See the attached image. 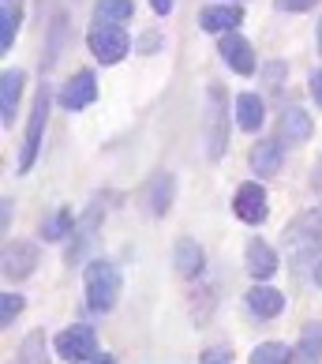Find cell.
<instances>
[{"mask_svg": "<svg viewBox=\"0 0 322 364\" xmlns=\"http://www.w3.org/2000/svg\"><path fill=\"white\" fill-rule=\"evenodd\" d=\"M83 282H87V304L94 308V312H113V304L120 296V271L116 267L98 259V263L87 267Z\"/></svg>", "mask_w": 322, "mask_h": 364, "instance_id": "cell-1", "label": "cell"}, {"mask_svg": "<svg viewBox=\"0 0 322 364\" xmlns=\"http://www.w3.org/2000/svg\"><path fill=\"white\" fill-rule=\"evenodd\" d=\"M285 245H289V255L300 263L322 255V210H311V214H304V218L292 222L289 233H285Z\"/></svg>", "mask_w": 322, "mask_h": 364, "instance_id": "cell-2", "label": "cell"}, {"mask_svg": "<svg viewBox=\"0 0 322 364\" xmlns=\"http://www.w3.org/2000/svg\"><path fill=\"white\" fill-rule=\"evenodd\" d=\"M87 46L101 64H120L128 57L131 42H128V34L120 31V23H94V31L87 34Z\"/></svg>", "mask_w": 322, "mask_h": 364, "instance_id": "cell-3", "label": "cell"}, {"mask_svg": "<svg viewBox=\"0 0 322 364\" xmlns=\"http://www.w3.org/2000/svg\"><path fill=\"white\" fill-rule=\"evenodd\" d=\"M57 353L64 360H113L109 353H98L94 327H68L57 334Z\"/></svg>", "mask_w": 322, "mask_h": 364, "instance_id": "cell-4", "label": "cell"}, {"mask_svg": "<svg viewBox=\"0 0 322 364\" xmlns=\"http://www.w3.org/2000/svg\"><path fill=\"white\" fill-rule=\"evenodd\" d=\"M225 143H229V128H225V98L218 87L206 90V154L221 158Z\"/></svg>", "mask_w": 322, "mask_h": 364, "instance_id": "cell-5", "label": "cell"}, {"mask_svg": "<svg viewBox=\"0 0 322 364\" xmlns=\"http://www.w3.org/2000/svg\"><path fill=\"white\" fill-rule=\"evenodd\" d=\"M45 117H49V90L42 87L34 98L30 109V124H26V139H23V154H19V173H26L38 158V146H42V132H45Z\"/></svg>", "mask_w": 322, "mask_h": 364, "instance_id": "cell-6", "label": "cell"}, {"mask_svg": "<svg viewBox=\"0 0 322 364\" xmlns=\"http://www.w3.org/2000/svg\"><path fill=\"white\" fill-rule=\"evenodd\" d=\"M233 210H236V218L240 222H248V225H262L266 222V214H270V207H266V188L262 184H240V192L233 199Z\"/></svg>", "mask_w": 322, "mask_h": 364, "instance_id": "cell-7", "label": "cell"}, {"mask_svg": "<svg viewBox=\"0 0 322 364\" xmlns=\"http://www.w3.org/2000/svg\"><path fill=\"white\" fill-rule=\"evenodd\" d=\"M98 225H101V207L94 203V207L83 214V218H79V222L72 225V245H68V255H64V259H68L72 267H75L79 259H83L87 248L94 245V240H98V237H94V233H98Z\"/></svg>", "mask_w": 322, "mask_h": 364, "instance_id": "cell-8", "label": "cell"}, {"mask_svg": "<svg viewBox=\"0 0 322 364\" xmlns=\"http://www.w3.org/2000/svg\"><path fill=\"white\" fill-rule=\"evenodd\" d=\"M98 98V79H94V72H79V75H72L68 83H64V90H60V105L64 109H87V105Z\"/></svg>", "mask_w": 322, "mask_h": 364, "instance_id": "cell-9", "label": "cell"}, {"mask_svg": "<svg viewBox=\"0 0 322 364\" xmlns=\"http://www.w3.org/2000/svg\"><path fill=\"white\" fill-rule=\"evenodd\" d=\"M221 57H225V64H229L236 75H251L255 72V53H251V46L236 31L221 34Z\"/></svg>", "mask_w": 322, "mask_h": 364, "instance_id": "cell-10", "label": "cell"}, {"mask_svg": "<svg viewBox=\"0 0 322 364\" xmlns=\"http://www.w3.org/2000/svg\"><path fill=\"white\" fill-rule=\"evenodd\" d=\"M38 267V248L26 245V240H16V245L4 248V278H26Z\"/></svg>", "mask_w": 322, "mask_h": 364, "instance_id": "cell-11", "label": "cell"}, {"mask_svg": "<svg viewBox=\"0 0 322 364\" xmlns=\"http://www.w3.org/2000/svg\"><path fill=\"white\" fill-rule=\"evenodd\" d=\"M19 94H23V72L11 68V72H4V79H0V124H4V128L16 124Z\"/></svg>", "mask_w": 322, "mask_h": 364, "instance_id": "cell-12", "label": "cell"}, {"mask_svg": "<svg viewBox=\"0 0 322 364\" xmlns=\"http://www.w3.org/2000/svg\"><path fill=\"white\" fill-rule=\"evenodd\" d=\"M199 23H203L206 34L236 31V26L244 23V8H236V4H213V8H206L203 16H199Z\"/></svg>", "mask_w": 322, "mask_h": 364, "instance_id": "cell-13", "label": "cell"}, {"mask_svg": "<svg viewBox=\"0 0 322 364\" xmlns=\"http://www.w3.org/2000/svg\"><path fill=\"white\" fill-rule=\"evenodd\" d=\"M248 271H251V278H274L277 274V252L259 237L248 240Z\"/></svg>", "mask_w": 322, "mask_h": 364, "instance_id": "cell-14", "label": "cell"}, {"mask_svg": "<svg viewBox=\"0 0 322 364\" xmlns=\"http://www.w3.org/2000/svg\"><path fill=\"white\" fill-rule=\"evenodd\" d=\"M248 308H251L259 319H274V316L285 312V293H277V289H270V286H255V289L248 293Z\"/></svg>", "mask_w": 322, "mask_h": 364, "instance_id": "cell-15", "label": "cell"}, {"mask_svg": "<svg viewBox=\"0 0 322 364\" xmlns=\"http://www.w3.org/2000/svg\"><path fill=\"white\" fill-rule=\"evenodd\" d=\"M251 169H255V177H274L277 166H281V146L274 139H262V143H255L251 146Z\"/></svg>", "mask_w": 322, "mask_h": 364, "instance_id": "cell-16", "label": "cell"}, {"mask_svg": "<svg viewBox=\"0 0 322 364\" xmlns=\"http://www.w3.org/2000/svg\"><path fill=\"white\" fill-rule=\"evenodd\" d=\"M311 117H307L304 109H289V113H281V139L285 143H307L311 139Z\"/></svg>", "mask_w": 322, "mask_h": 364, "instance_id": "cell-17", "label": "cell"}, {"mask_svg": "<svg viewBox=\"0 0 322 364\" xmlns=\"http://www.w3.org/2000/svg\"><path fill=\"white\" fill-rule=\"evenodd\" d=\"M262 120H266L262 98H255V94H240V98H236V124L244 132H259Z\"/></svg>", "mask_w": 322, "mask_h": 364, "instance_id": "cell-18", "label": "cell"}, {"mask_svg": "<svg viewBox=\"0 0 322 364\" xmlns=\"http://www.w3.org/2000/svg\"><path fill=\"white\" fill-rule=\"evenodd\" d=\"M172 263H177V271L184 278H195L199 271H203V248L195 245V240H177V255H172Z\"/></svg>", "mask_w": 322, "mask_h": 364, "instance_id": "cell-19", "label": "cell"}, {"mask_svg": "<svg viewBox=\"0 0 322 364\" xmlns=\"http://www.w3.org/2000/svg\"><path fill=\"white\" fill-rule=\"evenodd\" d=\"M131 16H135L131 0H98L94 4V23H128Z\"/></svg>", "mask_w": 322, "mask_h": 364, "instance_id": "cell-20", "label": "cell"}, {"mask_svg": "<svg viewBox=\"0 0 322 364\" xmlns=\"http://www.w3.org/2000/svg\"><path fill=\"white\" fill-rule=\"evenodd\" d=\"M146 203H150L154 214H165L172 207V177L169 173H157V177L150 181V199H146Z\"/></svg>", "mask_w": 322, "mask_h": 364, "instance_id": "cell-21", "label": "cell"}, {"mask_svg": "<svg viewBox=\"0 0 322 364\" xmlns=\"http://www.w3.org/2000/svg\"><path fill=\"white\" fill-rule=\"evenodd\" d=\"M19 23H23V11L16 4H4V11H0V49H4V53L16 46Z\"/></svg>", "mask_w": 322, "mask_h": 364, "instance_id": "cell-22", "label": "cell"}, {"mask_svg": "<svg viewBox=\"0 0 322 364\" xmlns=\"http://www.w3.org/2000/svg\"><path fill=\"white\" fill-rule=\"evenodd\" d=\"M72 225H75L72 210L60 207V210H52V218H45L42 237H45V240H64V237H72Z\"/></svg>", "mask_w": 322, "mask_h": 364, "instance_id": "cell-23", "label": "cell"}, {"mask_svg": "<svg viewBox=\"0 0 322 364\" xmlns=\"http://www.w3.org/2000/svg\"><path fill=\"white\" fill-rule=\"evenodd\" d=\"M296 357L300 360H322V323H311V327L300 334Z\"/></svg>", "mask_w": 322, "mask_h": 364, "instance_id": "cell-24", "label": "cell"}, {"mask_svg": "<svg viewBox=\"0 0 322 364\" xmlns=\"http://www.w3.org/2000/svg\"><path fill=\"white\" fill-rule=\"evenodd\" d=\"M285 360H292V349L281 342H262L251 349V364H285Z\"/></svg>", "mask_w": 322, "mask_h": 364, "instance_id": "cell-25", "label": "cell"}, {"mask_svg": "<svg viewBox=\"0 0 322 364\" xmlns=\"http://www.w3.org/2000/svg\"><path fill=\"white\" fill-rule=\"evenodd\" d=\"M19 312H23V296L19 293H4V296H0V327H11Z\"/></svg>", "mask_w": 322, "mask_h": 364, "instance_id": "cell-26", "label": "cell"}, {"mask_svg": "<svg viewBox=\"0 0 322 364\" xmlns=\"http://www.w3.org/2000/svg\"><path fill=\"white\" fill-rule=\"evenodd\" d=\"M277 8L281 11H307V8H315V0H277Z\"/></svg>", "mask_w": 322, "mask_h": 364, "instance_id": "cell-27", "label": "cell"}, {"mask_svg": "<svg viewBox=\"0 0 322 364\" xmlns=\"http://www.w3.org/2000/svg\"><path fill=\"white\" fill-rule=\"evenodd\" d=\"M229 357H233V353H229V346H225V349L218 346V349H206V353H203L206 364H218V360H229Z\"/></svg>", "mask_w": 322, "mask_h": 364, "instance_id": "cell-28", "label": "cell"}, {"mask_svg": "<svg viewBox=\"0 0 322 364\" xmlns=\"http://www.w3.org/2000/svg\"><path fill=\"white\" fill-rule=\"evenodd\" d=\"M150 4H154V11H157V16H169V11H172V4H177V0H150Z\"/></svg>", "mask_w": 322, "mask_h": 364, "instance_id": "cell-29", "label": "cell"}, {"mask_svg": "<svg viewBox=\"0 0 322 364\" xmlns=\"http://www.w3.org/2000/svg\"><path fill=\"white\" fill-rule=\"evenodd\" d=\"M311 94H315V102L322 105V72H315V75H311Z\"/></svg>", "mask_w": 322, "mask_h": 364, "instance_id": "cell-30", "label": "cell"}, {"mask_svg": "<svg viewBox=\"0 0 322 364\" xmlns=\"http://www.w3.org/2000/svg\"><path fill=\"white\" fill-rule=\"evenodd\" d=\"M315 184L322 188V158H318V166H315Z\"/></svg>", "mask_w": 322, "mask_h": 364, "instance_id": "cell-31", "label": "cell"}, {"mask_svg": "<svg viewBox=\"0 0 322 364\" xmlns=\"http://www.w3.org/2000/svg\"><path fill=\"white\" fill-rule=\"evenodd\" d=\"M318 49H322V19H318Z\"/></svg>", "mask_w": 322, "mask_h": 364, "instance_id": "cell-32", "label": "cell"}, {"mask_svg": "<svg viewBox=\"0 0 322 364\" xmlns=\"http://www.w3.org/2000/svg\"><path fill=\"white\" fill-rule=\"evenodd\" d=\"M315 282H322V267H318V271H315Z\"/></svg>", "mask_w": 322, "mask_h": 364, "instance_id": "cell-33", "label": "cell"}]
</instances>
